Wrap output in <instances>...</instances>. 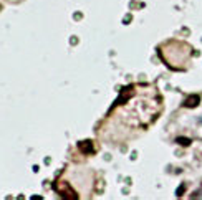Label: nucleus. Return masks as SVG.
I'll list each match as a JSON object with an SVG mask.
<instances>
[{"label": "nucleus", "instance_id": "nucleus-1", "mask_svg": "<svg viewBox=\"0 0 202 200\" xmlns=\"http://www.w3.org/2000/svg\"><path fill=\"white\" fill-rule=\"evenodd\" d=\"M55 189H56V192L60 194V197H63V198H68V200L78 198L76 192H75V190L71 189L66 182H61V187H60V184H55Z\"/></svg>", "mask_w": 202, "mask_h": 200}, {"label": "nucleus", "instance_id": "nucleus-2", "mask_svg": "<svg viewBox=\"0 0 202 200\" xmlns=\"http://www.w3.org/2000/svg\"><path fill=\"white\" fill-rule=\"evenodd\" d=\"M78 149L83 152V154H91V152H93V142L91 141H80Z\"/></svg>", "mask_w": 202, "mask_h": 200}, {"label": "nucleus", "instance_id": "nucleus-3", "mask_svg": "<svg viewBox=\"0 0 202 200\" xmlns=\"http://www.w3.org/2000/svg\"><path fill=\"white\" fill-rule=\"evenodd\" d=\"M177 142H179V144H184V146H189L191 144V141L186 139V137H177Z\"/></svg>", "mask_w": 202, "mask_h": 200}]
</instances>
